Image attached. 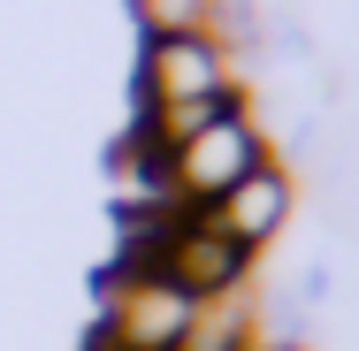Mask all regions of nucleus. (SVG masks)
I'll return each instance as SVG.
<instances>
[{
	"mask_svg": "<svg viewBox=\"0 0 359 351\" xmlns=\"http://www.w3.org/2000/svg\"><path fill=\"white\" fill-rule=\"evenodd\" d=\"M138 92H145L138 123L161 145H176V138H191L199 123L229 115L245 99V76H237V54L222 46L215 31H168V39H145Z\"/></svg>",
	"mask_w": 359,
	"mask_h": 351,
	"instance_id": "1",
	"label": "nucleus"
},
{
	"mask_svg": "<svg viewBox=\"0 0 359 351\" xmlns=\"http://www.w3.org/2000/svg\"><path fill=\"white\" fill-rule=\"evenodd\" d=\"M276 145H268V123L237 99L229 115H215V123H199L191 138H176L168 153H161V176H168V199L191 214H207L237 184V176H252L260 160H268Z\"/></svg>",
	"mask_w": 359,
	"mask_h": 351,
	"instance_id": "2",
	"label": "nucleus"
},
{
	"mask_svg": "<svg viewBox=\"0 0 359 351\" xmlns=\"http://www.w3.org/2000/svg\"><path fill=\"white\" fill-rule=\"evenodd\" d=\"M199 321V298L176 290L153 268H115L107 275V298H100V351H184Z\"/></svg>",
	"mask_w": 359,
	"mask_h": 351,
	"instance_id": "3",
	"label": "nucleus"
},
{
	"mask_svg": "<svg viewBox=\"0 0 359 351\" xmlns=\"http://www.w3.org/2000/svg\"><path fill=\"white\" fill-rule=\"evenodd\" d=\"M153 275H168L176 290H191L199 305H222V298H245L252 290V252L237 245V237H222L207 214H176L168 229H161V245H153V260H145Z\"/></svg>",
	"mask_w": 359,
	"mask_h": 351,
	"instance_id": "4",
	"label": "nucleus"
},
{
	"mask_svg": "<svg viewBox=\"0 0 359 351\" xmlns=\"http://www.w3.org/2000/svg\"><path fill=\"white\" fill-rule=\"evenodd\" d=\"M290 214H298V184H290V168H283V160L268 153L252 176H237V184L222 191L215 207H207V221H215L222 237H237V245L260 260V252H268V245L290 229Z\"/></svg>",
	"mask_w": 359,
	"mask_h": 351,
	"instance_id": "5",
	"label": "nucleus"
},
{
	"mask_svg": "<svg viewBox=\"0 0 359 351\" xmlns=\"http://www.w3.org/2000/svg\"><path fill=\"white\" fill-rule=\"evenodd\" d=\"M145 23V39H168V31H215V0H130Z\"/></svg>",
	"mask_w": 359,
	"mask_h": 351,
	"instance_id": "6",
	"label": "nucleus"
},
{
	"mask_svg": "<svg viewBox=\"0 0 359 351\" xmlns=\"http://www.w3.org/2000/svg\"><path fill=\"white\" fill-rule=\"evenodd\" d=\"M245 351H313V344H306V336H290V329H260Z\"/></svg>",
	"mask_w": 359,
	"mask_h": 351,
	"instance_id": "7",
	"label": "nucleus"
}]
</instances>
